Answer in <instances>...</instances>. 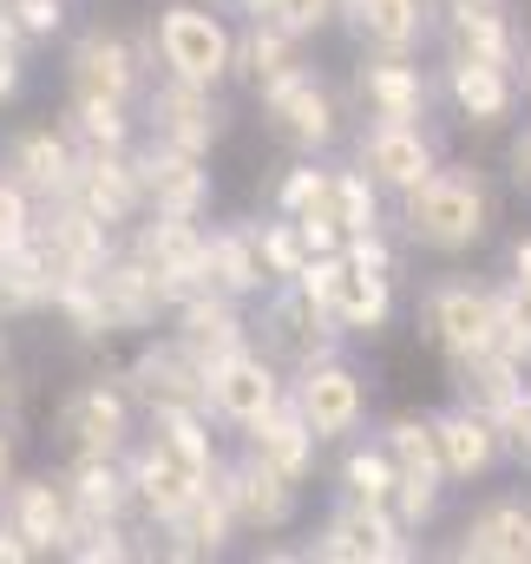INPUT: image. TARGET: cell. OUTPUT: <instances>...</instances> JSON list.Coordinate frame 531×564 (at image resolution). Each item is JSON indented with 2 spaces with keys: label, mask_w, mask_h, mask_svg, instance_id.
<instances>
[{
  "label": "cell",
  "mask_w": 531,
  "mask_h": 564,
  "mask_svg": "<svg viewBox=\"0 0 531 564\" xmlns=\"http://www.w3.org/2000/svg\"><path fill=\"white\" fill-rule=\"evenodd\" d=\"M499 224V191L492 171L473 158H440L413 191L394 197V230L407 250L426 257H473Z\"/></svg>",
  "instance_id": "cell-1"
},
{
  "label": "cell",
  "mask_w": 531,
  "mask_h": 564,
  "mask_svg": "<svg viewBox=\"0 0 531 564\" xmlns=\"http://www.w3.org/2000/svg\"><path fill=\"white\" fill-rule=\"evenodd\" d=\"M144 59L151 73L197 79V86H230V53H237V20L217 0H164L144 20Z\"/></svg>",
  "instance_id": "cell-2"
},
{
  "label": "cell",
  "mask_w": 531,
  "mask_h": 564,
  "mask_svg": "<svg viewBox=\"0 0 531 564\" xmlns=\"http://www.w3.org/2000/svg\"><path fill=\"white\" fill-rule=\"evenodd\" d=\"M257 99V112H263V132L282 151H295V158H328L335 144L348 139V93L308 59V66H295V73H282V79H269L250 93Z\"/></svg>",
  "instance_id": "cell-3"
},
{
  "label": "cell",
  "mask_w": 531,
  "mask_h": 564,
  "mask_svg": "<svg viewBox=\"0 0 531 564\" xmlns=\"http://www.w3.org/2000/svg\"><path fill=\"white\" fill-rule=\"evenodd\" d=\"M250 341L263 348L282 375H295V368H308V361L348 348L342 322H335L302 282H269L263 295L250 302Z\"/></svg>",
  "instance_id": "cell-4"
},
{
  "label": "cell",
  "mask_w": 531,
  "mask_h": 564,
  "mask_svg": "<svg viewBox=\"0 0 531 564\" xmlns=\"http://www.w3.org/2000/svg\"><path fill=\"white\" fill-rule=\"evenodd\" d=\"M138 401L119 375H93L79 388L59 394L53 408V440L66 459H126V446L138 440Z\"/></svg>",
  "instance_id": "cell-5"
},
{
  "label": "cell",
  "mask_w": 531,
  "mask_h": 564,
  "mask_svg": "<svg viewBox=\"0 0 531 564\" xmlns=\"http://www.w3.org/2000/svg\"><path fill=\"white\" fill-rule=\"evenodd\" d=\"M138 132L158 139V144H177V151L210 158L217 144L230 139V99H224V86H197V79L151 73V86L138 93Z\"/></svg>",
  "instance_id": "cell-6"
},
{
  "label": "cell",
  "mask_w": 531,
  "mask_h": 564,
  "mask_svg": "<svg viewBox=\"0 0 531 564\" xmlns=\"http://www.w3.org/2000/svg\"><path fill=\"white\" fill-rule=\"evenodd\" d=\"M302 552H308V564H413L420 558V532L400 525L394 506L335 499Z\"/></svg>",
  "instance_id": "cell-7"
},
{
  "label": "cell",
  "mask_w": 531,
  "mask_h": 564,
  "mask_svg": "<svg viewBox=\"0 0 531 564\" xmlns=\"http://www.w3.org/2000/svg\"><path fill=\"white\" fill-rule=\"evenodd\" d=\"M499 328V295L479 276H433L420 289V335L440 348V361H473L492 348Z\"/></svg>",
  "instance_id": "cell-8"
},
{
  "label": "cell",
  "mask_w": 531,
  "mask_h": 564,
  "mask_svg": "<svg viewBox=\"0 0 531 564\" xmlns=\"http://www.w3.org/2000/svg\"><path fill=\"white\" fill-rule=\"evenodd\" d=\"M348 112L355 119H433L440 66H426L420 53H361L348 66Z\"/></svg>",
  "instance_id": "cell-9"
},
{
  "label": "cell",
  "mask_w": 531,
  "mask_h": 564,
  "mask_svg": "<svg viewBox=\"0 0 531 564\" xmlns=\"http://www.w3.org/2000/svg\"><path fill=\"white\" fill-rule=\"evenodd\" d=\"M381 446L394 459V519L407 532H433L440 506H446V466H440V446H433V421L426 414H394L381 426Z\"/></svg>",
  "instance_id": "cell-10"
},
{
  "label": "cell",
  "mask_w": 531,
  "mask_h": 564,
  "mask_svg": "<svg viewBox=\"0 0 531 564\" xmlns=\"http://www.w3.org/2000/svg\"><path fill=\"white\" fill-rule=\"evenodd\" d=\"M151 86V59L144 40H132L126 26H86L66 40V93L73 99H126L138 106V93Z\"/></svg>",
  "instance_id": "cell-11"
},
{
  "label": "cell",
  "mask_w": 531,
  "mask_h": 564,
  "mask_svg": "<svg viewBox=\"0 0 531 564\" xmlns=\"http://www.w3.org/2000/svg\"><path fill=\"white\" fill-rule=\"evenodd\" d=\"M289 401H295L302 421L315 426L322 446H342V440H355L368 426V375L342 348V355H322V361L295 368L289 375Z\"/></svg>",
  "instance_id": "cell-12"
},
{
  "label": "cell",
  "mask_w": 531,
  "mask_h": 564,
  "mask_svg": "<svg viewBox=\"0 0 531 564\" xmlns=\"http://www.w3.org/2000/svg\"><path fill=\"white\" fill-rule=\"evenodd\" d=\"M282 401H289V375L269 361L257 341H243V348H230L224 361L204 368V414L217 421V433H243V426H257Z\"/></svg>",
  "instance_id": "cell-13"
},
{
  "label": "cell",
  "mask_w": 531,
  "mask_h": 564,
  "mask_svg": "<svg viewBox=\"0 0 531 564\" xmlns=\"http://www.w3.org/2000/svg\"><path fill=\"white\" fill-rule=\"evenodd\" d=\"M348 158L388 191V204H394L400 191H413L440 158H446V144L433 132V119H361L355 132H348Z\"/></svg>",
  "instance_id": "cell-14"
},
{
  "label": "cell",
  "mask_w": 531,
  "mask_h": 564,
  "mask_svg": "<svg viewBox=\"0 0 531 564\" xmlns=\"http://www.w3.org/2000/svg\"><path fill=\"white\" fill-rule=\"evenodd\" d=\"M440 106L453 112V126L492 139V132H512L519 112H525V93H519V66H486V59H440Z\"/></svg>",
  "instance_id": "cell-15"
},
{
  "label": "cell",
  "mask_w": 531,
  "mask_h": 564,
  "mask_svg": "<svg viewBox=\"0 0 531 564\" xmlns=\"http://www.w3.org/2000/svg\"><path fill=\"white\" fill-rule=\"evenodd\" d=\"M138 263L158 276V289L177 302L191 289H204V250H210V224L204 217H164V210H144L132 230L119 237Z\"/></svg>",
  "instance_id": "cell-16"
},
{
  "label": "cell",
  "mask_w": 531,
  "mask_h": 564,
  "mask_svg": "<svg viewBox=\"0 0 531 564\" xmlns=\"http://www.w3.org/2000/svg\"><path fill=\"white\" fill-rule=\"evenodd\" d=\"M132 164H138L144 210H164V217H210V204H217V171H210V158L177 151V144H158V139L138 132Z\"/></svg>",
  "instance_id": "cell-17"
},
{
  "label": "cell",
  "mask_w": 531,
  "mask_h": 564,
  "mask_svg": "<svg viewBox=\"0 0 531 564\" xmlns=\"http://www.w3.org/2000/svg\"><path fill=\"white\" fill-rule=\"evenodd\" d=\"M433 46L440 59H486V66H519V20L512 0H440L433 20Z\"/></svg>",
  "instance_id": "cell-18"
},
{
  "label": "cell",
  "mask_w": 531,
  "mask_h": 564,
  "mask_svg": "<svg viewBox=\"0 0 531 564\" xmlns=\"http://www.w3.org/2000/svg\"><path fill=\"white\" fill-rule=\"evenodd\" d=\"M217 486H224V499H230L243 539H282V532L302 519V492H308V486H289L282 473H269L263 459H250V453L224 459V466H217Z\"/></svg>",
  "instance_id": "cell-19"
},
{
  "label": "cell",
  "mask_w": 531,
  "mask_h": 564,
  "mask_svg": "<svg viewBox=\"0 0 531 564\" xmlns=\"http://www.w3.org/2000/svg\"><path fill=\"white\" fill-rule=\"evenodd\" d=\"M119 381L132 388L138 414H158V408H204V361L184 355L171 335H138L132 361L119 368Z\"/></svg>",
  "instance_id": "cell-20"
},
{
  "label": "cell",
  "mask_w": 531,
  "mask_h": 564,
  "mask_svg": "<svg viewBox=\"0 0 531 564\" xmlns=\"http://www.w3.org/2000/svg\"><path fill=\"white\" fill-rule=\"evenodd\" d=\"M164 335L210 368V361H224L230 348L250 341V302H237V295H224V289L204 282V289H191V295H177L164 308Z\"/></svg>",
  "instance_id": "cell-21"
},
{
  "label": "cell",
  "mask_w": 531,
  "mask_h": 564,
  "mask_svg": "<svg viewBox=\"0 0 531 564\" xmlns=\"http://www.w3.org/2000/svg\"><path fill=\"white\" fill-rule=\"evenodd\" d=\"M433 421V446H440V466H446V486H486L499 466H506V440H499V421L473 401H446Z\"/></svg>",
  "instance_id": "cell-22"
},
{
  "label": "cell",
  "mask_w": 531,
  "mask_h": 564,
  "mask_svg": "<svg viewBox=\"0 0 531 564\" xmlns=\"http://www.w3.org/2000/svg\"><path fill=\"white\" fill-rule=\"evenodd\" d=\"M453 564H531V492H499V499H479L453 545Z\"/></svg>",
  "instance_id": "cell-23"
},
{
  "label": "cell",
  "mask_w": 531,
  "mask_h": 564,
  "mask_svg": "<svg viewBox=\"0 0 531 564\" xmlns=\"http://www.w3.org/2000/svg\"><path fill=\"white\" fill-rule=\"evenodd\" d=\"M151 545V558H164V564H210V558H230L237 552V512H230V499H224V486L210 479L171 525H158V532H144Z\"/></svg>",
  "instance_id": "cell-24"
},
{
  "label": "cell",
  "mask_w": 531,
  "mask_h": 564,
  "mask_svg": "<svg viewBox=\"0 0 531 564\" xmlns=\"http://www.w3.org/2000/svg\"><path fill=\"white\" fill-rule=\"evenodd\" d=\"M0 171H7L13 184H26L40 204H53V197H73L79 144H73V132H66L59 119L20 126V132H7V144H0Z\"/></svg>",
  "instance_id": "cell-25"
},
{
  "label": "cell",
  "mask_w": 531,
  "mask_h": 564,
  "mask_svg": "<svg viewBox=\"0 0 531 564\" xmlns=\"http://www.w3.org/2000/svg\"><path fill=\"white\" fill-rule=\"evenodd\" d=\"M33 243H40L46 270L59 282V276H93V270L119 250V230H106V224H99L93 210H79L73 197H53V204H40Z\"/></svg>",
  "instance_id": "cell-26"
},
{
  "label": "cell",
  "mask_w": 531,
  "mask_h": 564,
  "mask_svg": "<svg viewBox=\"0 0 531 564\" xmlns=\"http://www.w3.org/2000/svg\"><path fill=\"white\" fill-rule=\"evenodd\" d=\"M93 289H99V308H106V328H112V341H126V335H151V328H164V308H171V295L158 289V276L138 263L132 250L119 243L99 270H93Z\"/></svg>",
  "instance_id": "cell-27"
},
{
  "label": "cell",
  "mask_w": 531,
  "mask_h": 564,
  "mask_svg": "<svg viewBox=\"0 0 531 564\" xmlns=\"http://www.w3.org/2000/svg\"><path fill=\"white\" fill-rule=\"evenodd\" d=\"M0 519L26 539L33 558H59L66 539H73V499H66L59 473H20L0 492Z\"/></svg>",
  "instance_id": "cell-28"
},
{
  "label": "cell",
  "mask_w": 531,
  "mask_h": 564,
  "mask_svg": "<svg viewBox=\"0 0 531 564\" xmlns=\"http://www.w3.org/2000/svg\"><path fill=\"white\" fill-rule=\"evenodd\" d=\"M440 0H342V33L355 53H420L433 46Z\"/></svg>",
  "instance_id": "cell-29"
},
{
  "label": "cell",
  "mask_w": 531,
  "mask_h": 564,
  "mask_svg": "<svg viewBox=\"0 0 531 564\" xmlns=\"http://www.w3.org/2000/svg\"><path fill=\"white\" fill-rule=\"evenodd\" d=\"M322 302H328V315L342 322L348 341H375V335L394 322V308H400V270H375V263L342 257Z\"/></svg>",
  "instance_id": "cell-30"
},
{
  "label": "cell",
  "mask_w": 531,
  "mask_h": 564,
  "mask_svg": "<svg viewBox=\"0 0 531 564\" xmlns=\"http://www.w3.org/2000/svg\"><path fill=\"white\" fill-rule=\"evenodd\" d=\"M73 204L93 210L106 230H132L144 217V191H138L132 151H79V177H73Z\"/></svg>",
  "instance_id": "cell-31"
},
{
  "label": "cell",
  "mask_w": 531,
  "mask_h": 564,
  "mask_svg": "<svg viewBox=\"0 0 531 564\" xmlns=\"http://www.w3.org/2000/svg\"><path fill=\"white\" fill-rule=\"evenodd\" d=\"M237 440H243V453H250V459H263L269 473H282L289 486H315V466H322V440H315V426L295 414V401L269 408L263 421L243 426Z\"/></svg>",
  "instance_id": "cell-32"
},
{
  "label": "cell",
  "mask_w": 531,
  "mask_h": 564,
  "mask_svg": "<svg viewBox=\"0 0 531 564\" xmlns=\"http://www.w3.org/2000/svg\"><path fill=\"white\" fill-rule=\"evenodd\" d=\"M295 66H308V40H302V33L275 26L269 13H257V20H243V26H237V53H230V86L257 93V86L282 79V73H295Z\"/></svg>",
  "instance_id": "cell-33"
},
{
  "label": "cell",
  "mask_w": 531,
  "mask_h": 564,
  "mask_svg": "<svg viewBox=\"0 0 531 564\" xmlns=\"http://www.w3.org/2000/svg\"><path fill=\"white\" fill-rule=\"evenodd\" d=\"M204 282L237 295V302H257L269 289V270L257 257V230L250 217H230V224H210V250H204Z\"/></svg>",
  "instance_id": "cell-34"
},
{
  "label": "cell",
  "mask_w": 531,
  "mask_h": 564,
  "mask_svg": "<svg viewBox=\"0 0 531 564\" xmlns=\"http://www.w3.org/2000/svg\"><path fill=\"white\" fill-rule=\"evenodd\" d=\"M308 217V210H302ZM315 217H328L342 237H355V230H375V224H394V210H388V191L348 158V164H335L328 158V191H322V204H315Z\"/></svg>",
  "instance_id": "cell-35"
},
{
  "label": "cell",
  "mask_w": 531,
  "mask_h": 564,
  "mask_svg": "<svg viewBox=\"0 0 531 564\" xmlns=\"http://www.w3.org/2000/svg\"><path fill=\"white\" fill-rule=\"evenodd\" d=\"M53 473H59V486L73 499V519H132L126 459H59Z\"/></svg>",
  "instance_id": "cell-36"
},
{
  "label": "cell",
  "mask_w": 531,
  "mask_h": 564,
  "mask_svg": "<svg viewBox=\"0 0 531 564\" xmlns=\"http://www.w3.org/2000/svg\"><path fill=\"white\" fill-rule=\"evenodd\" d=\"M446 381H453V394L459 401H473V408H486L492 421L519 401L531 388V368L525 361H512L506 348H486V355H473V361H453L446 368Z\"/></svg>",
  "instance_id": "cell-37"
},
{
  "label": "cell",
  "mask_w": 531,
  "mask_h": 564,
  "mask_svg": "<svg viewBox=\"0 0 531 564\" xmlns=\"http://www.w3.org/2000/svg\"><path fill=\"white\" fill-rule=\"evenodd\" d=\"M59 126L73 132L79 151H132L138 144V106H126V99H73V93H66Z\"/></svg>",
  "instance_id": "cell-38"
},
{
  "label": "cell",
  "mask_w": 531,
  "mask_h": 564,
  "mask_svg": "<svg viewBox=\"0 0 531 564\" xmlns=\"http://www.w3.org/2000/svg\"><path fill=\"white\" fill-rule=\"evenodd\" d=\"M335 499H361V506H388L394 499V459L381 446V433H355L342 440V459H335Z\"/></svg>",
  "instance_id": "cell-39"
},
{
  "label": "cell",
  "mask_w": 531,
  "mask_h": 564,
  "mask_svg": "<svg viewBox=\"0 0 531 564\" xmlns=\"http://www.w3.org/2000/svg\"><path fill=\"white\" fill-rule=\"evenodd\" d=\"M46 302H53V270H46L40 243L26 237V243L0 250V315L26 322V315H46Z\"/></svg>",
  "instance_id": "cell-40"
},
{
  "label": "cell",
  "mask_w": 531,
  "mask_h": 564,
  "mask_svg": "<svg viewBox=\"0 0 531 564\" xmlns=\"http://www.w3.org/2000/svg\"><path fill=\"white\" fill-rule=\"evenodd\" d=\"M46 315L79 341V348H106L112 341V328H106V308H99V289L93 276H59L53 282V302H46Z\"/></svg>",
  "instance_id": "cell-41"
},
{
  "label": "cell",
  "mask_w": 531,
  "mask_h": 564,
  "mask_svg": "<svg viewBox=\"0 0 531 564\" xmlns=\"http://www.w3.org/2000/svg\"><path fill=\"white\" fill-rule=\"evenodd\" d=\"M250 230H257V257H263L269 282H295V276H302V263H308V243H302L295 217L263 210V217H250Z\"/></svg>",
  "instance_id": "cell-42"
},
{
  "label": "cell",
  "mask_w": 531,
  "mask_h": 564,
  "mask_svg": "<svg viewBox=\"0 0 531 564\" xmlns=\"http://www.w3.org/2000/svg\"><path fill=\"white\" fill-rule=\"evenodd\" d=\"M322 191H328V158H295V164L275 177V191H269V210H282V217H302V210H315V204H322Z\"/></svg>",
  "instance_id": "cell-43"
},
{
  "label": "cell",
  "mask_w": 531,
  "mask_h": 564,
  "mask_svg": "<svg viewBox=\"0 0 531 564\" xmlns=\"http://www.w3.org/2000/svg\"><path fill=\"white\" fill-rule=\"evenodd\" d=\"M263 13L275 20V26L302 33L308 46H315L322 33H335V26H342V0H269Z\"/></svg>",
  "instance_id": "cell-44"
},
{
  "label": "cell",
  "mask_w": 531,
  "mask_h": 564,
  "mask_svg": "<svg viewBox=\"0 0 531 564\" xmlns=\"http://www.w3.org/2000/svg\"><path fill=\"white\" fill-rule=\"evenodd\" d=\"M7 13H13V26H20V40H26V46H46V40H59V33H66L73 0H7Z\"/></svg>",
  "instance_id": "cell-45"
},
{
  "label": "cell",
  "mask_w": 531,
  "mask_h": 564,
  "mask_svg": "<svg viewBox=\"0 0 531 564\" xmlns=\"http://www.w3.org/2000/svg\"><path fill=\"white\" fill-rule=\"evenodd\" d=\"M26 66H33V46L20 40L13 13L0 7V112H7V106H20V93H26Z\"/></svg>",
  "instance_id": "cell-46"
},
{
  "label": "cell",
  "mask_w": 531,
  "mask_h": 564,
  "mask_svg": "<svg viewBox=\"0 0 531 564\" xmlns=\"http://www.w3.org/2000/svg\"><path fill=\"white\" fill-rule=\"evenodd\" d=\"M33 224H40V197L0 171V250L26 243V237H33Z\"/></svg>",
  "instance_id": "cell-47"
},
{
  "label": "cell",
  "mask_w": 531,
  "mask_h": 564,
  "mask_svg": "<svg viewBox=\"0 0 531 564\" xmlns=\"http://www.w3.org/2000/svg\"><path fill=\"white\" fill-rule=\"evenodd\" d=\"M499 440H506V466H519V473H531V388L499 414Z\"/></svg>",
  "instance_id": "cell-48"
},
{
  "label": "cell",
  "mask_w": 531,
  "mask_h": 564,
  "mask_svg": "<svg viewBox=\"0 0 531 564\" xmlns=\"http://www.w3.org/2000/svg\"><path fill=\"white\" fill-rule=\"evenodd\" d=\"M506 177H512L519 197H531V126H512L506 132Z\"/></svg>",
  "instance_id": "cell-49"
},
{
  "label": "cell",
  "mask_w": 531,
  "mask_h": 564,
  "mask_svg": "<svg viewBox=\"0 0 531 564\" xmlns=\"http://www.w3.org/2000/svg\"><path fill=\"white\" fill-rule=\"evenodd\" d=\"M20 414H26V375L13 361H0V421L20 426Z\"/></svg>",
  "instance_id": "cell-50"
},
{
  "label": "cell",
  "mask_w": 531,
  "mask_h": 564,
  "mask_svg": "<svg viewBox=\"0 0 531 564\" xmlns=\"http://www.w3.org/2000/svg\"><path fill=\"white\" fill-rule=\"evenodd\" d=\"M295 230H302V243H308V257H322V250H342V230L328 224V217H295Z\"/></svg>",
  "instance_id": "cell-51"
},
{
  "label": "cell",
  "mask_w": 531,
  "mask_h": 564,
  "mask_svg": "<svg viewBox=\"0 0 531 564\" xmlns=\"http://www.w3.org/2000/svg\"><path fill=\"white\" fill-rule=\"evenodd\" d=\"M20 479V426H7L0 421V492Z\"/></svg>",
  "instance_id": "cell-52"
},
{
  "label": "cell",
  "mask_w": 531,
  "mask_h": 564,
  "mask_svg": "<svg viewBox=\"0 0 531 564\" xmlns=\"http://www.w3.org/2000/svg\"><path fill=\"white\" fill-rule=\"evenodd\" d=\"M506 276L531 289V230H525V237H512V250H506Z\"/></svg>",
  "instance_id": "cell-53"
},
{
  "label": "cell",
  "mask_w": 531,
  "mask_h": 564,
  "mask_svg": "<svg viewBox=\"0 0 531 564\" xmlns=\"http://www.w3.org/2000/svg\"><path fill=\"white\" fill-rule=\"evenodd\" d=\"M0 564H40L33 552H26V539H20V532H13L7 519H0Z\"/></svg>",
  "instance_id": "cell-54"
},
{
  "label": "cell",
  "mask_w": 531,
  "mask_h": 564,
  "mask_svg": "<svg viewBox=\"0 0 531 564\" xmlns=\"http://www.w3.org/2000/svg\"><path fill=\"white\" fill-rule=\"evenodd\" d=\"M519 93H525V106H531V33H525V46H519Z\"/></svg>",
  "instance_id": "cell-55"
},
{
  "label": "cell",
  "mask_w": 531,
  "mask_h": 564,
  "mask_svg": "<svg viewBox=\"0 0 531 564\" xmlns=\"http://www.w3.org/2000/svg\"><path fill=\"white\" fill-rule=\"evenodd\" d=\"M217 7H224V13H243V20H257L269 0H217Z\"/></svg>",
  "instance_id": "cell-56"
},
{
  "label": "cell",
  "mask_w": 531,
  "mask_h": 564,
  "mask_svg": "<svg viewBox=\"0 0 531 564\" xmlns=\"http://www.w3.org/2000/svg\"><path fill=\"white\" fill-rule=\"evenodd\" d=\"M0 361H13V335H7V315H0Z\"/></svg>",
  "instance_id": "cell-57"
},
{
  "label": "cell",
  "mask_w": 531,
  "mask_h": 564,
  "mask_svg": "<svg viewBox=\"0 0 531 564\" xmlns=\"http://www.w3.org/2000/svg\"><path fill=\"white\" fill-rule=\"evenodd\" d=\"M0 7H7V0H0Z\"/></svg>",
  "instance_id": "cell-58"
}]
</instances>
